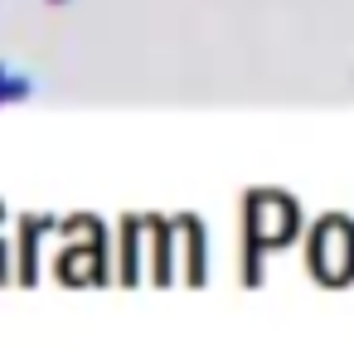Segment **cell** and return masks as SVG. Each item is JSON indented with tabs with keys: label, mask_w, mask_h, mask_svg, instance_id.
Wrapping results in <instances>:
<instances>
[{
	"label": "cell",
	"mask_w": 354,
	"mask_h": 349,
	"mask_svg": "<svg viewBox=\"0 0 354 349\" xmlns=\"http://www.w3.org/2000/svg\"><path fill=\"white\" fill-rule=\"evenodd\" d=\"M180 238L189 243V281L199 286L204 281V228H199V218H185L180 223Z\"/></svg>",
	"instance_id": "cell-1"
},
{
	"label": "cell",
	"mask_w": 354,
	"mask_h": 349,
	"mask_svg": "<svg viewBox=\"0 0 354 349\" xmlns=\"http://www.w3.org/2000/svg\"><path fill=\"white\" fill-rule=\"evenodd\" d=\"M49 6H68V0H49Z\"/></svg>",
	"instance_id": "cell-3"
},
{
	"label": "cell",
	"mask_w": 354,
	"mask_h": 349,
	"mask_svg": "<svg viewBox=\"0 0 354 349\" xmlns=\"http://www.w3.org/2000/svg\"><path fill=\"white\" fill-rule=\"evenodd\" d=\"M151 238H156V281H170V223L151 218Z\"/></svg>",
	"instance_id": "cell-2"
}]
</instances>
